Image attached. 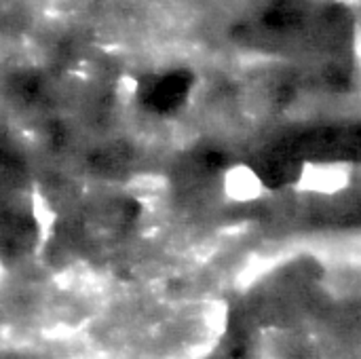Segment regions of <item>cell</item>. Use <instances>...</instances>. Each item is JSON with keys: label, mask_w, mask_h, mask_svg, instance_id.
<instances>
[{"label": "cell", "mask_w": 361, "mask_h": 359, "mask_svg": "<svg viewBox=\"0 0 361 359\" xmlns=\"http://www.w3.org/2000/svg\"><path fill=\"white\" fill-rule=\"evenodd\" d=\"M190 91V76L184 72H171L157 78L146 91V104L157 112H171L184 104Z\"/></svg>", "instance_id": "6da1fadb"}]
</instances>
